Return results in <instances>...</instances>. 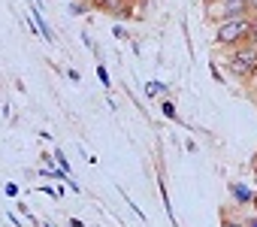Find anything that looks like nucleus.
<instances>
[{"label":"nucleus","mask_w":257,"mask_h":227,"mask_svg":"<svg viewBox=\"0 0 257 227\" xmlns=\"http://www.w3.org/2000/svg\"><path fill=\"white\" fill-rule=\"evenodd\" d=\"M257 31V13H245V16H236V19H227V22H218L215 28V43L221 49H233V46H242L254 37Z\"/></svg>","instance_id":"nucleus-1"},{"label":"nucleus","mask_w":257,"mask_h":227,"mask_svg":"<svg viewBox=\"0 0 257 227\" xmlns=\"http://www.w3.org/2000/svg\"><path fill=\"white\" fill-rule=\"evenodd\" d=\"M227 70H230V76L233 79H239V82H251V76L257 73V43L254 40H248V43H242V46H233L230 52H227Z\"/></svg>","instance_id":"nucleus-2"},{"label":"nucleus","mask_w":257,"mask_h":227,"mask_svg":"<svg viewBox=\"0 0 257 227\" xmlns=\"http://www.w3.org/2000/svg\"><path fill=\"white\" fill-rule=\"evenodd\" d=\"M203 10L209 22H227V19L251 13L248 4H242V0H203Z\"/></svg>","instance_id":"nucleus-3"},{"label":"nucleus","mask_w":257,"mask_h":227,"mask_svg":"<svg viewBox=\"0 0 257 227\" xmlns=\"http://www.w3.org/2000/svg\"><path fill=\"white\" fill-rule=\"evenodd\" d=\"M31 19H34V25H37V31L43 34V40L46 43H55V34H52V28H49V22L40 16V7H31Z\"/></svg>","instance_id":"nucleus-4"},{"label":"nucleus","mask_w":257,"mask_h":227,"mask_svg":"<svg viewBox=\"0 0 257 227\" xmlns=\"http://www.w3.org/2000/svg\"><path fill=\"white\" fill-rule=\"evenodd\" d=\"M230 197H233L239 206H251V203H254V194H251L245 185H239V182H233V185H230Z\"/></svg>","instance_id":"nucleus-5"},{"label":"nucleus","mask_w":257,"mask_h":227,"mask_svg":"<svg viewBox=\"0 0 257 227\" xmlns=\"http://www.w3.org/2000/svg\"><path fill=\"white\" fill-rule=\"evenodd\" d=\"M146 94H149V97H167V85L158 82V79H152V82L146 85Z\"/></svg>","instance_id":"nucleus-6"},{"label":"nucleus","mask_w":257,"mask_h":227,"mask_svg":"<svg viewBox=\"0 0 257 227\" xmlns=\"http://www.w3.org/2000/svg\"><path fill=\"white\" fill-rule=\"evenodd\" d=\"M161 112H164V116H167L170 122H179V116H176V106H173L167 97H161Z\"/></svg>","instance_id":"nucleus-7"},{"label":"nucleus","mask_w":257,"mask_h":227,"mask_svg":"<svg viewBox=\"0 0 257 227\" xmlns=\"http://www.w3.org/2000/svg\"><path fill=\"white\" fill-rule=\"evenodd\" d=\"M221 224L224 227H248V221H239V218H230V215H221Z\"/></svg>","instance_id":"nucleus-8"},{"label":"nucleus","mask_w":257,"mask_h":227,"mask_svg":"<svg viewBox=\"0 0 257 227\" xmlns=\"http://www.w3.org/2000/svg\"><path fill=\"white\" fill-rule=\"evenodd\" d=\"M209 73H212V79H215V82H221V85L227 82V79H224V73L218 70V64H215V61H209Z\"/></svg>","instance_id":"nucleus-9"},{"label":"nucleus","mask_w":257,"mask_h":227,"mask_svg":"<svg viewBox=\"0 0 257 227\" xmlns=\"http://www.w3.org/2000/svg\"><path fill=\"white\" fill-rule=\"evenodd\" d=\"M55 161L61 164V170H64V173H70V164H67V158H64V152H61V149L55 152Z\"/></svg>","instance_id":"nucleus-10"},{"label":"nucleus","mask_w":257,"mask_h":227,"mask_svg":"<svg viewBox=\"0 0 257 227\" xmlns=\"http://www.w3.org/2000/svg\"><path fill=\"white\" fill-rule=\"evenodd\" d=\"M97 76H100V82L109 88V73H106V67H97Z\"/></svg>","instance_id":"nucleus-11"},{"label":"nucleus","mask_w":257,"mask_h":227,"mask_svg":"<svg viewBox=\"0 0 257 227\" xmlns=\"http://www.w3.org/2000/svg\"><path fill=\"white\" fill-rule=\"evenodd\" d=\"M112 34H115V37H118V40H131V37H127V31H124V28H115V31H112Z\"/></svg>","instance_id":"nucleus-12"},{"label":"nucleus","mask_w":257,"mask_h":227,"mask_svg":"<svg viewBox=\"0 0 257 227\" xmlns=\"http://www.w3.org/2000/svg\"><path fill=\"white\" fill-rule=\"evenodd\" d=\"M248 85H251V97H254V100H257V76H254V79H251V82H248Z\"/></svg>","instance_id":"nucleus-13"},{"label":"nucleus","mask_w":257,"mask_h":227,"mask_svg":"<svg viewBox=\"0 0 257 227\" xmlns=\"http://www.w3.org/2000/svg\"><path fill=\"white\" fill-rule=\"evenodd\" d=\"M248 10H251V13H257V0H248Z\"/></svg>","instance_id":"nucleus-14"},{"label":"nucleus","mask_w":257,"mask_h":227,"mask_svg":"<svg viewBox=\"0 0 257 227\" xmlns=\"http://www.w3.org/2000/svg\"><path fill=\"white\" fill-rule=\"evenodd\" d=\"M131 4H140V7H146V4H149V0H131Z\"/></svg>","instance_id":"nucleus-15"},{"label":"nucleus","mask_w":257,"mask_h":227,"mask_svg":"<svg viewBox=\"0 0 257 227\" xmlns=\"http://www.w3.org/2000/svg\"><path fill=\"white\" fill-rule=\"evenodd\" d=\"M248 227H257V218H251V221H248Z\"/></svg>","instance_id":"nucleus-16"},{"label":"nucleus","mask_w":257,"mask_h":227,"mask_svg":"<svg viewBox=\"0 0 257 227\" xmlns=\"http://www.w3.org/2000/svg\"><path fill=\"white\" fill-rule=\"evenodd\" d=\"M254 188H257V170H254Z\"/></svg>","instance_id":"nucleus-17"},{"label":"nucleus","mask_w":257,"mask_h":227,"mask_svg":"<svg viewBox=\"0 0 257 227\" xmlns=\"http://www.w3.org/2000/svg\"><path fill=\"white\" fill-rule=\"evenodd\" d=\"M251 206H254V209H257V194H254V203H251Z\"/></svg>","instance_id":"nucleus-18"},{"label":"nucleus","mask_w":257,"mask_h":227,"mask_svg":"<svg viewBox=\"0 0 257 227\" xmlns=\"http://www.w3.org/2000/svg\"><path fill=\"white\" fill-rule=\"evenodd\" d=\"M242 4H248V0H242Z\"/></svg>","instance_id":"nucleus-19"}]
</instances>
